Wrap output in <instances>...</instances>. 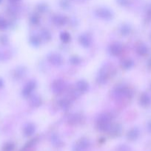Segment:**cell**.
I'll return each mask as SVG.
<instances>
[{
  "label": "cell",
  "instance_id": "6da1fadb",
  "mask_svg": "<svg viewBox=\"0 0 151 151\" xmlns=\"http://www.w3.org/2000/svg\"><path fill=\"white\" fill-rule=\"evenodd\" d=\"M110 119L111 117L108 114H101L97 118V126L99 129L102 131H106L109 129L110 128Z\"/></svg>",
  "mask_w": 151,
  "mask_h": 151
},
{
  "label": "cell",
  "instance_id": "7a4b0ae2",
  "mask_svg": "<svg viewBox=\"0 0 151 151\" xmlns=\"http://www.w3.org/2000/svg\"><path fill=\"white\" fill-rule=\"evenodd\" d=\"M114 94L118 97H125L130 98L133 96V92L130 88L124 84H118L114 88Z\"/></svg>",
  "mask_w": 151,
  "mask_h": 151
},
{
  "label": "cell",
  "instance_id": "3957f363",
  "mask_svg": "<svg viewBox=\"0 0 151 151\" xmlns=\"http://www.w3.org/2000/svg\"><path fill=\"white\" fill-rule=\"evenodd\" d=\"M110 71L108 66H105V67L102 68L99 71L97 77H96V81L98 83L101 84V85H104L107 82V80L109 77L110 76Z\"/></svg>",
  "mask_w": 151,
  "mask_h": 151
},
{
  "label": "cell",
  "instance_id": "277c9868",
  "mask_svg": "<svg viewBox=\"0 0 151 151\" xmlns=\"http://www.w3.org/2000/svg\"><path fill=\"white\" fill-rule=\"evenodd\" d=\"M95 15L99 19H102L103 20L109 21L113 18V13L109 9L106 7H99L97 10H95Z\"/></svg>",
  "mask_w": 151,
  "mask_h": 151
},
{
  "label": "cell",
  "instance_id": "5b68a950",
  "mask_svg": "<svg viewBox=\"0 0 151 151\" xmlns=\"http://www.w3.org/2000/svg\"><path fill=\"white\" fill-rule=\"evenodd\" d=\"M47 59L50 63L55 66H59L63 63V58L59 53L51 52L47 56Z\"/></svg>",
  "mask_w": 151,
  "mask_h": 151
},
{
  "label": "cell",
  "instance_id": "8992f818",
  "mask_svg": "<svg viewBox=\"0 0 151 151\" xmlns=\"http://www.w3.org/2000/svg\"><path fill=\"white\" fill-rule=\"evenodd\" d=\"M66 87V83L62 80H56L53 82L51 86V89L55 94H61L63 92Z\"/></svg>",
  "mask_w": 151,
  "mask_h": 151
},
{
  "label": "cell",
  "instance_id": "52a82bcc",
  "mask_svg": "<svg viewBox=\"0 0 151 151\" xmlns=\"http://www.w3.org/2000/svg\"><path fill=\"white\" fill-rule=\"evenodd\" d=\"M36 82L35 81H30L22 89V96L25 97H30L33 90L36 88Z\"/></svg>",
  "mask_w": 151,
  "mask_h": 151
},
{
  "label": "cell",
  "instance_id": "ba28073f",
  "mask_svg": "<svg viewBox=\"0 0 151 151\" xmlns=\"http://www.w3.org/2000/svg\"><path fill=\"white\" fill-rule=\"evenodd\" d=\"M123 47L120 43L115 42L109 47V52L113 56H118L122 52Z\"/></svg>",
  "mask_w": 151,
  "mask_h": 151
},
{
  "label": "cell",
  "instance_id": "9c48e42d",
  "mask_svg": "<svg viewBox=\"0 0 151 151\" xmlns=\"http://www.w3.org/2000/svg\"><path fill=\"white\" fill-rule=\"evenodd\" d=\"M78 41H79L80 44L84 48H88L90 47L92 44V38L89 34L84 33L81 34L78 38Z\"/></svg>",
  "mask_w": 151,
  "mask_h": 151
},
{
  "label": "cell",
  "instance_id": "30bf717a",
  "mask_svg": "<svg viewBox=\"0 0 151 151\" xmlns=\"http://www.w3.org/2000/svg\"><path fill=\"white\" fill-rule=\"evenodd\" d=\"M52 21H53V23L55 25L59 27L64 26L67 24L68 22V18L66 16H63V15H56L53 17L52 19Z\"/></svg>",
  "mask_w": 151,
  "mask_h": 151
},
{
  "label": "cell",
  "instance_id": "8fae6325",
  "mask_svg": "<svg viewBox=\"0 0 151 151\" xmlns=\"http://www.w3.org/2000/svg\"><path fill=\"white\" fill-rule=\"evenodd\" d=\"M88 83L84 80L78 81L76 84V88L79 93H85L88 90Z\"/></svg>",
  "mask_w": 151,
  "mask_h": 151
},
{
  "label": "cell",
  "instance_id": "7c38bea8",
  "mask_svg": "<svg viewBox=\"0 0 151 151\" xmlns=\"http://www.w3.org/2000/svg\"><path fill=\"white\" fill-rule=\"evenodd\" d=\"M30 106L33 108H38L41 105V99L40 98L39 96L34 94L30 97L29 100Z\"/></svg>",
  "mask_w": 151,
  "mask_h": 151
},
{
  "label": "cell",
  "instance_id": "4fadbf2b",
  "mask_svg": "<svg viewBox=\"0 0 151 151\" xmlns=\"http://www.w3.org/2000/svg\"><path fill=\"white\" fill-rule=\"evenodd\" d=\"M68 119L70 124L76 125L81 122V120L82 119V116L79 114H73L70 115Z\"/></svg>",
  "mask_w": 151,
  "mask_h": 151
},
{
  "label": "cell",
  "instance_id": "5bb4252c",
  "mask_svg": "<svg viewBox=\"0 0 151 151\" xmlns=\"http://www.w3.org/2000/svg\"><path fill=\"white\" fill-rule=\"evenodd\" d=\"M26 73V69H25V67H22V66H19V67L16 68V69H15L13 75H14V77L16 79H21V78H22L23 77L25 76Z\"/></svg>",
  "mask_w": 151,
  "mask_h": 151
},
{
  "label": "cell",
  "instance_id": "9a60e30c",
  "mask_svg": "<svg viewBox=\"0 0 151 151\" xmlns=\"http://www.w3.org/2000/svg\"><path fill=\"white\" fill-rule=\"evenodd\" d=\"M40 38L44 41H49L51 40L52 35L50 31L47 29H42L40 32Z\"/></svg>",
  "mask_w": 151,
  "mask_h": 151
},
{
  "label": "cell",
  "instance_id": "2e32d148",
  "mask_svg": "<svg viewBox=\"0 0 151 151\" xmlns=\"http://www.w3.org/2000/svg\"><path fill=\"white\" fill-rule=\"evenodd\" d=\"M30 43L33 47H38L41 44V38L36 35H32L29 38Z\"/></svg>",
  "mask_w": 151,
  "mask_h": 151
},
{
  "label": "cell",
  "instance_id": "e0dca14e",
  "mask_svg": "<svg viewBox=\"0 0 151 151\" xmlns=\"http://www.w3.org/2000/svg\"><path fill=\"white\" fill-rule=\"evenodd\" d=\"M59 106L62 110H68L70 107V102L67 98L61 99L59 101Z\"/></svg>",
  "mask_w": 151,
  "mask_h": 151
},
{
  "label": "cell",
  "instance_id": "ac0fdd59",
  "mask_svg": "<svg viewBox=\"0 0 151 151\" xmlns=\"http://www.w3.org/2000/svg\"><path fill=\"white\" fill-rule=\"evenodd\" d=\"M133 61L130 58L124 59V60H122L121 62V67L123 68L125 70H127V69H130L133 67Z\"/></svg>",
  "mask_w": 151,
  "mask_h": 151
},
{
  "label": "cell",
  "instance_id": "d6986e66",
  "mask_svg": "<svg viewBox=\"0 0 151 151\" xmlns=\"http://www.w3.org/2000/svg\"><path fill=\"white\" fill-rule=\"evenodd\" d=\"M24 131H25V134L26 135H31L35 131V125L32 123L27 124L25 125Z\"/></svg>",
  "mask_w": 151,
  "mask_h": 151
},
{
  "label": "cell",
  "instance_id": "ffe728a7",
  "mask_svg": "<svg viewBox=\"0 0 151 151\" xmlns=\"http://www.w3.org/2000/svg\"><path fill=\"white\" fill-rule=\"evenodd\" d=\"M130 30H131V28L129 26L128 24H123L122 26L120 28V33L121 34V35H124V36H126V35H129L130 32Z\"/></svg>",
  "mask_w": 151,
  "mask_h": 151
},
{
  "label": "cell",
  "instance_id": "44dd1931",
  "mask_svg": "<svg viewBox=\"0 0 151 151\" xmlns=\"http://www.w3.org/2000/svg\"><path fill=\"white\" fill-rule=\"evenodd\" d=\"M150 97L147 94H143L140 97V103L142 104V106H147L150 103Z\"/></svg>",
  "mask_w": 151,
  "mask_h": 151
},
{
  "label": "cell",
  "instance_id": "7402d4cb",
  "mask_svg": "<svg viewBox=\"0 0 151 151\" xmlns=\"http://www.w3.org/2000/svg\"><path fill=\"white\" fill-rule=\"evenodd\" d=\"M60 39L64 43L69 42L70 40V35L68 32H62L60 34Z\"/></svg>",
  "mask_w": 151,
  "mask_h": 151
},
{
  "label": "cell",
  "instance_id": "603a6c76",
  "mask_svg": "<svg viewBox=\"0 0 151 151\" xmlns=\"http://www.w3.org/2000/svg\"><path fill=\"white\" fill-rule=\"evenodd\" d=\"M136 51L141 55H144L147 53V48L144 45H139L136 49Z\"/></svg>",
  "mask_w": 151,
  "mask_h": 151
},
{
  "label": "cell",
  "instance_id": "cb8c5ba5",
  "mask_svg": "<svg viewBox=\"0 0 151 151\" xmlns=\"http://www.w3.org/2000/svg\"><path fill=\"white\" fill-rule=\"evenodd\" d=\"M39 21L40 18L37 14L32 15V16H30V23L33 25L38 24L39 23Z\"/></svg>",
  "mask_w": 151,
  "mask_h": 151
},
{
  "label": "cell",
  "instance_id": "d4e9b609",
  "mask_svg": "<svg viewBox=\"0 0 151 151\" xmlns=\"http://www.w3.org/2000/svg\"><path fill=\"white\" fill-rule=\"evenodd\" d=\"M69 61L73 65H78L81 63V60L79 57H78V56H72V57L69 59Z\"/></svg>",
  "mask_w": 151,
  "mask_h": 151
},
{
  "label": "cell",
  "instance_id": "484cf974",
  "mask_svg": "<svg viewBox=\"0 0 151 151\" xmlns=\"http://www.w3.org/2000/svg\"><path fill=\"white\" fill-rule=\"evenodd\" d=\"M7 27V22L3 18L0 17V29H4Z\"/></svg>",
  "mask_w": 151,
  "mask_h": 151
},
{
  "label": "cell",
  "instance_id": "4316f807",
  "mask_svg": "<svg viewBox=\"0 0 151 151\" xmlns=\"http://www.w3.org/2000/svg\"><path fill=\"white\" fill-rule=\"evenodd\" d=\"M60 6L64 9H68L70 7V3L68 0H61Z\"/></svg>",
  "mask_w": 151,
  "mask_h": 151
},
{
  "label": "cell",
  "instance_id": "83f0119b",
  "mask_svg": "<svg viewBox=\"0 0 151 151\" xmlns=\"http://www.w3.org/2000/svg\"><path fill=\"white\" fill-rule=\"evenodd\" d=\"M37 10H38L39 12H41V13H43V12L47 11V5H46V4H38V6H37Z\"/></svg>",
  "mask_w": 151,
  "mask_h": 151
},
{
  "label": "cell",
  "instance_id": "f1b7e54d",
  "mask_svg": "<svg viewBox=\"0 0 151 151\" xmlns=\"http://www.w3.org/2000/svg\"><path fill=\"white\" fill-rule=\"evenodd\" d=\"M117 2L121 6H127L128 4V0H117Z\"/></svg>",
  "mask_w": 151,
  "mask_h": 151
},
{
  "label": "cell",
  "instance_id": "f546056e",
  "mask_svg": "<svg viewBox=\"0 0 151 151\" xmlns=\"http://www.w3.org/2000/svg\"><path fill=\"white\" fill-rule=\"evenodd\" d=\"M4 86V82H3V80L0 78V88H1Z\"/></svg>",
  "mask_w": 151,
  "mask_h": 151
},
{
  "label": "cell",
  "instance_id": "4dcf8cb0",
  "mask_svg": "<svg viewBox=\"0 0 151 151\" xmlns=\"http://www.w3.org/2000/svg\"><path fill=\"white\" fill-rule=\"evenodd\" d=\"M10 1H11V2L13 3H15V2H18V1H19L20 0H9Z\"/></svg>",
  "mask_w": 151,
  "mask_h": 151
},
{
  "label": "cell",
  "instance_id": "1f68e13d",
  "mask_svg": "<svg viewBox=\"0 0 151 151\" xmlns=\"http://www.w3.org/2000/svg\"><path fill=\"white\" fill-rule=\"evenodd\" d=\"M1 0H0V3H1Z\"/></svg>",
  "mask_w": 151,
  "mask_h": 151
}]
</instances>
